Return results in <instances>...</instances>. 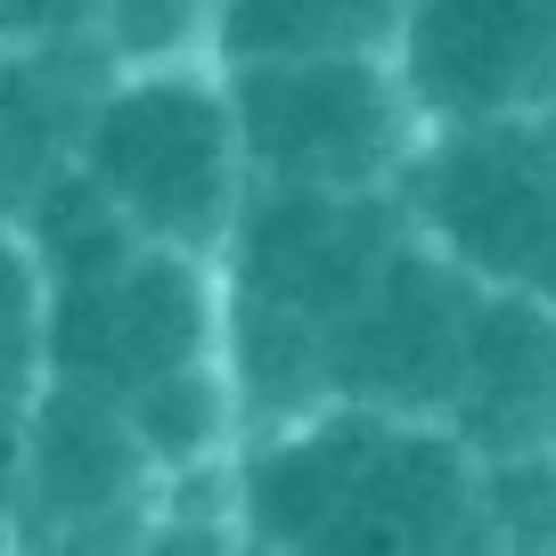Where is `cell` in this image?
<instances>
[{
  "instance_id": "6da1fadb",
  "label": "cell",
  "mask_w": 556,
  "mask_h": 556,
  "mask_svg": "<svg viewBox=\"0 0 556 556\" xmlns=\"http://www.w3.org/2000/svg\"><path fill=\"white\" fill-rule=\"evenodd\" d=\"M25 238L50 270V377L115 401L180 483L222 475L245 442L222 262L148 245L83 164L34 197Z\"/></svg>"
},
{
  "instance_id": "7a4b0ae2",
  "label": "cell",
  "mask_w": 556,
  "mask_h": 556,
  "mask_svg": "<svg viewBox=\"0 0 556 556\" xmlns=\"http://www.w3.org/2000/svg\"><path fill=\"white\" fill-rule=\"evenodd\" d=\"M229 491L254 540L287 556H500L483 516V458L393 409H336L245 434Z\"/></svg>"
},
{
  "instance_id": "3957f363",
  "label": "cell",
  "mask_w": 556,
  "mask_h": 556,
  "mask_svg": "<svg viewBox=\"0 0 556 556\" xmlns=\"http://www.w3.org/2000/svg\"><path fill=\"white\" fill-rule=\"evenodd\" d=\"M401 238H409L401 197H328L254 180L238 238L222 245L229 384H238L245 434L336 409V336Z\"/></svg>"
},
{
  "instance_id": "277c9868",
  "label": "cell",
  "mask_w": 556,
  "mask_h": 556,
  "mask_svg": "<svg viewBox=\"0 0 556 556\" xmlns=\"http://www.w3.org/2000/svg\"><path fill=\"white\" fill-rule=\"evenodd\" d=\"M83 173L148 245L222 262V245L245 222V197H254V156L238 131L229 74L222 66L115 74L90 106Z\"/></svg>"
},
{
  "instance_id": "5b68a950",
  "label": "cell",
  "mask_w": 556,
  "mask_h": 556,
  "mask_svg": "<svg viewBox=\"0 0 556 556\" xmlns=\"http://www.w3.org/2000/svg\"><path fill=\"white\" fill-rule=\"evenodd\" d=\"M222 74L262 189L401 197L409 164L434 139V115L417 106L401 58H278Z\"/></svg>"
},
{
  "instance_id": "8992f818",
  "label": "cell",
  "mask_w": 556,
  "mask_h": 556,
  "mask_svg": "<svg viewBox=\"0 0 556 556\" xmlns=\"http://www.w3.org/2000/svg\"><path fill=\"white\" fill-rule=\"evenodd\" d=\"M401 213L475 287L556 303V148L540 115L434 123L426 156L401 180Z\"/></svg>"
},
{
  "instance_id": "52a82bcc",
  "label": "cell",
  "mask_w": 556,
  "mask_h": 556,
  "mask_svg": "<svg viewBox=\"0 0 556 556\" xmlns=\"http://www.w3.org/2000/svg\"><path fill=\"white\" fill-rule=\"evenodd\" d=\"M180 475L148 451L131 417L99 393L41 384L17 491V556H139Z\"/></svg>"
},
{
  "instance_id": "ba28073f",
  "label": "cell",
  "mask_w": 556,
  "mask_h": 556,
  "mask_svg": "<svg viewBox=\"0 0 556 556\" xmlns=\"http://www.w3.org/2000/svg\"><path fill=\"white\" fill-rule=\"evenodd\" d=\"M475 303H483V287L451 254H434L409 222V238L393 245V262L377 270V287L361 295V312L336 336V401L451 426Z\"/></svg>"
},
{
  "instance_id": "9c48e42d",
  "label": "cell",
  "mask_w": 556,
  "mask_h": 556,
  "mask_svg": "<svg viewBox=\"0 0 556 556\" xmlns=\"http://www.w3.org/2000/svg\"><path fill=\"white\" fill-rule=\"evenodd\" d=\"M401 74L434 123H516L556 106V0H409Z\"/></svg>"
},
{
  "instance_id": "30bf717a",
  "label": "cell",
  "mask_w": 556,
  "mask_h": 556,
  "mask_svg": "<svg viewBox=\"0 0 556 556\" xmlns=\"http://www.w3.org/2000/svg\"><path fill=\"white\" fill-rule=\"evenodd\" d=\"M451 434L475 458L556 451V303L483 287L475 336H467V377L451 401Z\"/></svg>"
},
{
  "instance_id": "8fae6325",
  "label": "cell",
  "mask_w": 556,
  "mask_h": 556,
  "mask_svg": "<svg viewBox=\"0 0 556 556\" xmlns=\"http://www.w3.org/2000/svg\"><path fill=\"white\" fill-rule=\"evenodd\" d=\"M115 83V58L99 41H41L0 50V213L25 222L50 180L83 164L90 106Z\"/></svg>"
},
{
  "instance_id": "7c38bea8",
  "label": "cell",
  "mask_w": 556,
  "mask_h": 556,
  "mask_svg": "<svg viewBox=\"0 0 556 556\" xmlns=\"http://www.w3.org/2000/svg\"><path fill=\"white\" fill-rule=\"evenodd\" d=\"M409 0H229L222 66H278V58H401Z\"/></svg>"
},
{
  "instance_id": "4fadbf2b",
  "label": "cell",
  "mask_w": 556,
  "mask_h": 556,
  "mask_svg": "<svg viewBox=\"0 0 556 556\" xmlns=\"http://www.w3.org/2000/svg\"><path fill=\"white\" fill-rule=\"evenodd\" d=\"M229 0H99V50L131 66H222Z\"/></svg>"
},
{
  "instance_id": "5bb4252c",
  "label": "cell",
  "mask_w": 556,
  "mask_h": 556,
  "mask_svg": "<svg viewBox=\"0 0 556 556\" xmlns=\"http://www.w3.org/2000/svg\"><path fill=\"white\" fill-rule=\"evenodd\" d=\"M50 384V270L25 222L0 213V401H34Z\"/></svg>"
},
{
  "instance_id": "9a60e30c",
  "label": "cell",
  "mask_w": 556,
  "mask_h": 556,
  "mask_svg": "<svg viewBox=\"0 0 556 556\" xmlns=\"http://www.w3.org/2000/svg\"><path fill=\"white\" fill-rule=\"evenodd\" d=\"M483 516L500 556H556V451L483 458Z\"/></svg>"
},
{
  "instance_id": "2e32d148",
  "label": "cell",
  "mask_w": 556,
  "mask_h": 556,
  "mask_svg": "<svg viewBox=\"0 0 556 556\" xmlns=\"http://www.w3.org/2000/svg\"><path fill=\"white\" fill-rule=\"evenodd\" d=\"M139 556H254V532H245V516H238L229 467L222 475H189Z\"/></svg>"
},
{
  "instance_id": "e0dca14e",
  "label": "cell",
  "mask_w": 556,
  "mask_h": 556,
  "mask_svg": "<svg viewBox=\"0 0 556 556\" xmlns=\"http://www.w3.org/2000/svg\"><path fill=\"white\" fill-rule=\"evenodd\" d=\"M99 41V0H0V50Z\"/></svg>"
},
{
  "instance_id": "ac0fdd59",
  "label": "cell",
  "mask_w": 556,
  "mask_h": 556,
  "mask_svg": "<svg viewBox=\"0 0 556 556\" xmlns=\"http://www.w3.org/2000/svg\"><path fill=\"white\" fill-rule=\"evenodd\" d=\"M0 556H17V532H9V523H0Z\"/></svg>"
},
{
  "instance_id": "d6986e66",
  "label": "cell",
  "mask_w": 556,
  "mask_h": 556,
  "mask_svg": "<svg viewBox=\"0 0 556 556\" xmlns=\"http://www.w3.org/2000/svg\"><path fill=\"white\" fill-rule=\"evenodd\" d=\"M540 131H548V148H556V106H548V115H540Z\"/></svg>"
}]
</instances>
